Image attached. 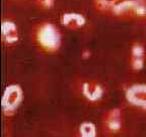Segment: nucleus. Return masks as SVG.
Segmentation results:
<instances>
[{"label":"nucleus","mask_w":146,"mask_h":137,"mask_svg":"<svg viewBox=\"0 0 146 137\" xmlns=\"http://www.w3.org/2000/svg\"><path fill=\"white\" fill-rule=\"evenodd\" d=\"M39 41L45 48L56 49L59 45L60 38L58 30L52 25H44L39 31Z\"/></svg>","instance_id":"nucleus-1"},{"label":"nucleus","mask_w":146,"mask_h":137,"mask_svg":"<svg viewBox=\"0 0 146 137\" xmlns=\"http://www.w3.org/2000/svg\"><path fill=\"white\" fill-rule=\"evenodd\" d=\"M114 12L117 14L132 12L137 15H144L146 13V5L142 0H125L114 7Z\"/></svg>","instance_id":"nucleus-2"},{"label":"nucleus","mask_w":146,"mask_h":137,"mask_svg":"<svg viewBox=\"0 0 146 137\" xmlns=\"http://www.w3.org/2000/svg\"><path fill=\"white\" fill-rule=\"evenodd\" d=\"M63 23L66 25H73V27H80L84 23V18L80 14H65L63 16Z\"/></svg>","instance_id":"nucleus-3"},{"label":"nucleus","mask_w":146,"mask_h":137,"mask_svg":"<svg viewBox=\"0 0 146 137\" xmlns=\"http://www.w3.org/2000/svg\"><path fill=\"white\" fill-rule=\"evenodd\" d=\"M118 0H96V8L100 10H109L117 5Z\"/></svg>","instance_id":"nucleus-4"},{"label":"nucleus","mask_w":146,"mask_h":137,"mask_svg":"<svg viewBox=\"0 0 146 137\" xmlns=\"http://www.w3.org/2000/svg\"><path fill=\"white\" fill-rule=\"evenodd\" d=\"M40 6L44 7V8H50L53 5V0H36Z\"/></svg>","instance_id":"nucleus-5"}]
</instances>
